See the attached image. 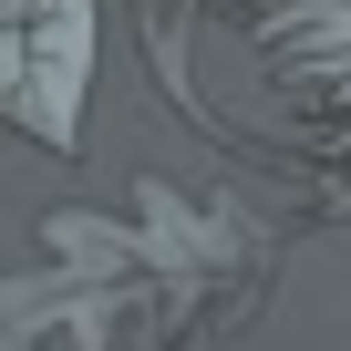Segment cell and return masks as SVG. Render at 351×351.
I'll use <instances>...</instances> for the list:
<instances>
[{"label": "cell", "instance_id": "cell-1", "mask_svg": "<svg viewBox=\"0 0 351 351\" xmlns=\"http://www.w3.org/2000/svg\"><path fill=\"white\" fill-rule=\"evenodd\" d=\"M279 228L228 197L134 186V217L62 207L32 258L0 269V351H207L269 310Z\"/></svg>", "mask_w": 351, "mask_h": 351}, {"label": "cell", "instance_id": "cell-2", "mask_svg": "<svg viewBox=\"0 0 351 351\" xmlns=\"http://www.w3.org/2000/svg\"><path fill=\"white\" fill-rule=\"evenodd\" d=\"M93 93V0H0V124L42 155L83 145Z\"/></svg>", "mask_w": 351, "mask_h": 351}, {"label": "cell", "instance_id": "cell-3", "mask_svg": "<svg viewBox=\"0 0 351 351\" xmlns=\"http://www.w3.org/2000/svg\"><path fill=\"white\" fill-rule=\"evenodd\" d=\"M289 104H300V124L330 145V155H351V73H310V83H279Z\"/></svg>", "mask_w": 351, "mask_h": 351}]
</instances>
